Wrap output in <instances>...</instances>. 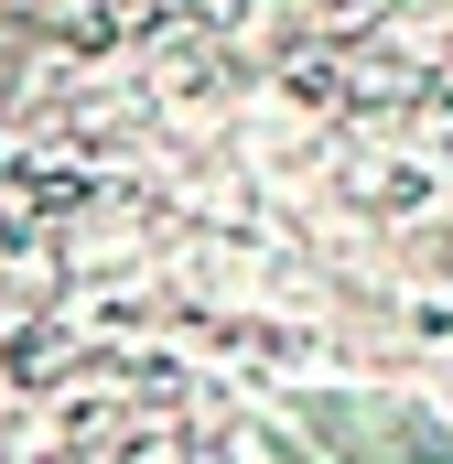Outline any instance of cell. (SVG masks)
Wrapping results in <instances>:
<instances>
[{
    "instance_id": "1",
    "label": "cell",
    "mask_w": 453,
    "mask_h": 464,
    "mask_svg": "<svg viewBox=\"0 0 453 464\" xmlns=\"http://www.w3.org/2000/svg\"><path fill=\"white\" fill-rule=\"evenodd\" d=\"M313 432H335V443H367V464H453L410 411H389V400H324L313 411Z\"/></svg>"
}]
</instances>
